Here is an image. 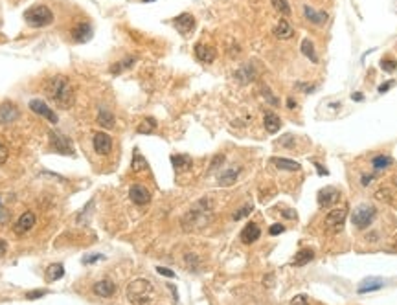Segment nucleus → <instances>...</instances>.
<instances>
[{
  "label": "nucleus",
  "instance_id": "27",
  "mask_svg": "<svg viewBox=\"0 0 397 305\" xmlns=\"http://www.w3.org/2000/svg\"><path fill=\"white\" fill-rule=\"evenodd\" d=\"M236 77L241 81V83H250V81L256 77V72H254V68L250 64H245V66H241V68L236 72Z\"/></svg>",
  "mask_w": 397,
  "mask_h": 305
},
{
  "label": "nucleus",
  "instance_id": "4",
  "mask_svg": "<svg viewBox=\"0 0 397 305\" xmlns=\"http://www.w3.org/2000/svg\"><path fill=\"white\" fill-rule=\"evenodd\" d=\"M151 294H153V285L147 279H134L127 287V298L134 305L147 303L151 300Z\"/></svg>",
  "mask_w": 397,
  "mask_h": 305
},
{
  "label": "nucleus",
  "instance_id": "37",
  "mask_svg": "<svg viewBox=\"0 0 397 305\" xmlns=\"http://www.w3.org/2000/svg\"><path fill=\"white\" fill-rule=\"evenodd\" d=\"M250 212H252V206H250V204H248V206H243L241 210H237L236 214H234V221H239V219H243V217H247Z\"/></svg>",
  "mask_w": 397,
  "mask_h": 305
},
{
  "label": "nucleus",
  "instance_id": "9",
  "mask_svg": "<svg viewBox=\"0 0 397 305\" xmlns=\"http://www.w3.org/2000/svg\"><path fill=\"white\" fill-rule=\"evenodd\" d=\"M338 197H340V193H338L337 187H324V189L318 191V206L320 208H331L333 204L338 200Z\"/></svg>",
  "mask_w": 397,
  "mask_h": 305
},
{
  "label": "nucleus",
  "instance_id": "30",
  "mask_svg": "<svg viewBox=\"0 0 397 305\" xmlns=\"http://www.w3.org/2000/svg\"><path fill=\"white\" fill-rule=\"evenodd\" d=\"M300 48H302V54L306 55L307 59H311L313 63H318V57H317V54H315V46H313L311 39H304Z\"/></svg>",
  "mask_w": 397,
  "mask_h": 305
},
{
  "label": "nucleus",
  "instance_id": "25",
  "mask_svg": "<svg viewBox=\"0 0 397 305\" xmlns=\"http://www.w3.org/2000/svg\"><path fill=\"white\" fill-rule=\"evenodd\" d=\"M114 114L107 109H100V114H97V123L105 129H113L114 127Z\"/></svg>",
  "mask_w": 397,
  "mask_h": 305
},
{
  "label": "nucleus",
  "instance_id": "36",
  "mask_svg": "<svg viewBox=\"0 0 397 305\" xmlns=\"http://www.w3.org/2000/svg\"><path fill=\"white\" fill-rule=\"evenodd\" d=\"M381 68L384 70V72H395V68H397V61L393 59V57H382V61H381Z\"/></svg>",
  "mask_w": 397,
  "mask_h": 305
},
{
  "label": "nucleus",
  "instance_id": "24",
  "mask_svg": "<svg viewBox=\"0 0 397 305\" xmlns=\"http://www.w3.org/2000/svg\"><path fill=\"white\" fill-rule=\"evenodd\" d=\"M263 123H265V129H267V133H270V134H276L279 131V127H281V120H279L274 113H267V114H265Z\"/></svg>",
  "mask_w": 397,
  "mask_h": 305
},
{
  "label": "nucleus",
  "instance_id": "21",
  "mask_svg": "<svg viewBox=\"0 0 397 305\" xmlns=\"http://www.w3.org/2000/svg\"><path fill=\"white\" fill-rule=\"evenodd\" d=\"M274 35H276L278 39L287 41V39H290L292 35H294V30H292V26L289 24V21L281 19V21L278 22V26L274 28Z\"/></svg>",
  "mask_w": 397,
  "mask_h": 305
},
{
  "label": "nucleus",
  "instance_id": "45",
  "mask_svg": "<svg viewBox=\"0 0 397 305\" xmlns=\"http://www.w3.org/2000/svg\"><path fill=\"white\" fill-rule=\"evenodd\" d=\"M223 160H225V156H223V155L215 156L214 162H212V166H210V167H212V169H217V167H219V164H221V162H223Z\"/></svg>",
  "mask_w": 397,
  "mask_h": 305
},
{
  "label": "nucleus",
  "instance_id": "32",
  "mask_svg": "<svg viewBox=\"0 0 397 305\" xmlns=\"http://www.w3.org/2000/svg\"><path fill=\"white\" fill-rule=\"evenodd\" d=\"M155 129H156V120L155 118H145L144 122L138 125L136 131H138L140 134H149V133H153Z\"/></svg>",
  "mask_w": 397,
  "mask_h": 305
},
{
  "label": "nucleus",
  "instance_id": "41",
  "mask_svg": "<svg viewBox=\"0 0 397 305\" xmlns=\"http://www.w3.org/2000/svg\"><path fill=\"white\" fill-rule=\"evenodd\" d=\"M100 259H103V256H102V254H92V256L85 257V259H83V263H85V265H92V263L100 261Z\"/></svg>",
  "mask_w": 397,
  "mask_h": 305
},
{
  "label": "nucleus",
  "instance_id": "33",
  "mask_svg": "<svg viewBox=\"0 0 397 305\" xmlns=\"http://www.w3.org/2000/svg\"><path fill=\"white\" fill-rule=\"evenodd\" d=\"M134 61H136L134 57H129V59L120 61V63H116L114 66H111V74H122L124 70H127V68H131V66H133Z\"/></svg>",
  "mask_w": 397,
  "mask_h": 305
},
{
  "label": "nucleus",
  "instance_id": "6",
  "mask_svg": "<svg viewBox=\"0 0 397 305\" xmlns=\"http://www.w3.org/2000/svg\"><path fill=\"white\" fill-rule=\"evenodd\" d=\"M50 144H52V149L59 155H72L74 153V145H72L70 138H66L65 134L57 133V131H50Z\"/></svg>",
  "mask_w": 397,
  "mask_h": 305
},
{
  "label": "nucleus",
  "instance_id": "1",
  "mask_svg": "<svg viewBox=\"0 0 397 305\" xmlns=\"http://www.w3.org/2000/svg\"><path fill=\"white\" fill-rule=\"evenodd\" d=\"M44 90H46V96L52 103H54L55 107L59 109H70L74 105V88L70 85L68 77L65 75H54V77H50L46 81V86H44Z\"/></svg>",
  "mask_w": 397,
  "mask_h": 305
},
{
  "label": "nucleus",
  "instance_id": "26",
  "mask_svg": "<svg viewBox=\"0 0 397 305\" xmlns=\"http://www.w3.org/2000/svg\"><path fill=\"white\" fill-rule=\"evenodd\" d=\"M171 164L177 171H184V169H188V167L191 166V158H189L188 155H173Z\"/></svg>",
  "mask_w": 397,
  "mask_h": 305
},
{
  "label": "nucleus",
  "instance_id": "18",
  "mask_svg": "<svg viewBox=\"0 0 397 305\" xmlns=\"http://www.w3.org/2000/svg\"><path fill=\"white\" fill-rule=\"evenodd\" d=\"M304 15L309 22H313L315 26H322L324 22L328 21V13L326 11H317L313 10L311 6H304Z\"/></svg>",
  "mask_w": 397,
  "mask_h": 305
},
{
  "label": "nucleus",
  "instance_id": "43",
  "mask_svg": "<svg viewBox=\"0 0 397 305\" xmlns=\"http://www.w3.org/2000/svg\"><path fill=\"white\" fill-rule=\"evenodd\" d=\"M285 230V226H281V225H272L270 226V236H279V234H281V232Z\"/></svg>",
  "mask_w": 397,
  "mask_h": 305
},
{
  "label": "nucleus",
  "instance_id": "42",
  "mask_svg": "<svg viewBox=\"0 0 397 305\" xmlns=\"http://www.w3.org/2000/svg\"><path fill=\"white\" fill-rule=\"evenodd\" d=\"M156 270H158V274H162V276L175 278V272H173V270H169V268H166V267H156Z\"/></svg>",
  "mask_w": 397,
  "mask_h": 305
},
{
  "label": "nucleus",
  "instance_id": "35",
  "mask_svg": "<svg viewBox=\"0 0 397 305\" xmlns=\"http://www.w3.org/2000/svg\"><path fill=\"white\" fill-rule=\"evenodd\" d=\"M270 2H272V6L281 13V15H290L289 0H270Z\"/></svg>",
  "mask_w": 397,
  "mask_h": 305
},
{
  "label": "nucleus",
  "instance_id": "2",
  "mask_svg": "<svg viewBox=\"0 0 397 305\" xmlns=\"http://www.w3.org/2000/svg\"><path fill=\"white\" fill-rule=\"evenodd\" d=\"M212 217V204L210 200H201L189 210V214L184 219V228H203Z\"/></svg>",
  "mask_w": 397,
  "mask_h": 305
},
{
  "label": "nucleus",
  "instance_id": "13",
  "mask_svg": "<svg viewBox=\"0 0 397 305\" xmlns=\"http://www.w3.org/2000/svg\"><path fill=\"white\" fill-rule=\"evenodd\" d=\"M70 35H72V39H74L75 43H86L92 37V26L88 22H79L77 26H74Z\"/></svg>",
  "mask_w": 397,
  "mask_h": 305
},
{
  "label": "nucleus",
  "instance_id": "22",
  "mask_svg": "<svg viewBox=\"0 0 397 305\" xmlns=\"http://www.w3.org/2000/svg\"><path fill=\"white\" fill-rule=\"evenodd\" d=\"M270 164L276 166L278 169H283V171H298L300 169V164L294 160H289V158H278V156H274V158H270Z\"/></svg>",
  "mask_w": 397,
  "mask_h": 305
},
{
  "label": "nucleus",
  "instance_id": "34",
  "mask_svg": "<svg viewBox=\"0 0 397 305\" xmlns=\"http://www.w3.org/2000/svg\"><path fill=\"white\" fill-rule=\"evenodd\" d=\"M145 167H147V162L142 155H140V151H134V156H133V171H144Z\"/></svg>",
  "mask_w": 397,
  "mask_h": 305
},
{
  "label": "nucleus",
  "instance_id": "29",
  "mask_svg": "<svg viewBox=\"0 0 397 305\" xmlns=\"http://www.w3.org/2000/svg\"><path fill=\"white\" fill-rule=\"evenodd\" d=\"M313 256H315V254H313L311 248H302L294 257V265L296 267H304V265H307V263L311 261Z\"/></svg>",
  "mask_w": 397,
  "mask_h": 305
},
{
  "label": "nucleus",
  "instance_id": "23",
  "mask_svg": "<svg viewBox=\"0 0 397 305\" xmlns=\"http://www.w3.org/2000/svg\"><path fill=\"white\" fill-rule=\"evenodd\" d=\"M239 167H228V169H225V171L219 175V186H232V184L237 180V175H239Z\"/></svg>",
  "mask_w": 397,
  "mask_h": 305
},
{
  "label": "nucleus",
  "instance_id": "14",
  "mask_svg": "<svg viewBox=\"0 0 397 305\" xmlns=\"http://www.w3.org/2000/svg\"><path fill=\"white\" fill-rule=\"evenodd\" d=\"M382 287H384V279L371 276V278H366L360 281L359 287H357V292L359 294H366V292H373V290H379Z\"/></svg>",
  "mask_w": 397,
  "mask_h": 305
},
{
  "label": "nucleus",
  "instance_id": "39",
  "mask_svg": "<svg viewBox=\"0 0 397 305\" xmlns=\"http://www.w3.org/2000/svg\"><path fill=\"white\" fill-rule=\"evenodd\" d=\"M46 294H48V290H32V292H26V300H39Z\"/></svg>",
  "mask_w": 397,
  "mask_h": 305
},
{
  "label": "nucleus",
  "instance_id": "7",
  "mask_svg": "<svg viewBox=\"0 0 397 305\" xmlns=\"http://www.w3.org/2000/svg\"><path fill=\"white\" fill-rule=\"evenodd\" d=\"M346 215H348V208H335L331 210L328 214V217H326V226L328 228H331L333 232H338L340 228H342L344 221H346Z\"/></svg>",
  "mask_w": 397,
  "mask_h": 305
},
{
  "label": "nucleus",
  "instance_id": "12",
  "mask_svg": "<svg viewBox=\"0 0 397 305\" xmlns=\"http://www.w3.org/2000/svg\"><path fill=\"white\" fill-rule=\"evenodd\" d=\"M33 226H35V214L33 212H26V214H22L19 217L13 230H15L17 236H24V234H28V232L32 230Z\"/></svg>",
  "mask_w": 397,
  "mask_h": 305
},
{
  "label": "nucleus",
  "instance_id": "11",
  "mask_svg": "<svg viewBox=\"0 0 397 305\" xmlns=\"http://www.w3.org/2000/svg\"><path fill=\"white\" fill-rule=\"evenodd\" d=\"M30 109H32L35 114L46 118L50 123H57V114H55L54 111H52V109L43 101V99H32V101H30Z\"/></svg>",
  "mask_w": 397,
  "mask_h": 305
},
{
  "label": "nucleus",
  "instance_id": "51",
  "mask_svg": "<svg viewBox=\"0 0 397 305\" xmlns=\"http://www.w3.org/2000/svg\"><path fill=\"white\" fill-rule=\"evenodd\" d=\"M142 2H155V0H142Z\"/></svg>",
  "mask_w": 397,
  "mask_h": 305
},
{
  "label": "nucleus",
  "instance_id": "5",
  "mask_svg": "<svg viewBox=\"0 0 397 305\" xmlns=\"http://www.w3.org/2000/svg\"><path fill=\"white\" fill-rule=\"evenodd\" d=\"M375 214L377 210L370 204H362L359 208L355 210L353 215H351V221H353V225L359 228V230H364L368 226L371 225V221L375 219Z\"/></svg>",
  "mask_w": 397,
  "mask_h": 305
},
{
  "label": "nucleus",
  "instance_id": "31",
  "mask_svg": "<svg viewBox=\"0 0 397 305\" xmlns=\"http://www.w3.org/2000/svg\"><path fill=\"white\" fill-rule=\"evenodd\" d=\"M371 166L375 167L377 171H382V169H386V167L392 166V158H390V156H384V155H379L371 160Z\"/></svg>",
  "mask_w": 397,
  "mask_h": 305
},
{
  "label": "nucleus",
  "instance_id": "20",
  "mask_svg": "<svg viewBox=\"0 0 397 305\" xmlns=\"http://www.w3.org/2000/svg\"><path fill=\"white\" fill-rule=\"evenodd\" d=\"M195 55L201 63H214L215 61V50L212 46H206V44H197L195 46Z\"/></svg>",
  "mask_w": 397,
  "mask_h": 305
},
{
  "label": "nucleus",
  "instance_id": "44",
  "mask_svg": "<svg viewBox=\"0 0 397 305\" xmlns=\"http://www.w3.org/2000/svg\"><path fill=\"white\" fill-rule=\"evenodd\" d=\"M6 160H8V147H6V145L0 142V164H2V162H6Z\"/></svg>",
  "mask_w": 397,
  "mask_h": 305
},
{
  "label": "nucleus",
  "instance_id": "48",
  "mask_svg": "<svg viewBox=\"0 0 397 305\" xmlns=\"http://www.w3.org/2000/svg\"><path fill=\"white\" fill-rule=\"evenodd\" d=\"M351 99H353V101H362L364 97H362V94H360V92H355L353 96H351Z\"/></svg>",
  "mask_w": 397,
  "mask_h": 305
},
{
  "label": "nucleus",
  "instance_id": "8",
  "mask_svg": "<svg viewBox=\"0 0 397 305\" xmlns=\"http://www.w3.org/2000/svg\"><path fill=\"white\" fill-rule=\"evenodd\" d=\"M92 144H94V151H96L97 155H109L111 151H113V138L109 136L107 133H97L94 134V140H92Z\"/></svg>",
  "mask_w": 397,
  "mask_h": 305
},
{
  "label": "nucleus",
  "instance_id": "3",
  "mask_svg": "<svg viewBox=\"0 0 397 305\" xmlns=\"http://www.w3.org/2000/svg\"><path fill=\"white\" fill-rule=\"evenodd\" d=\"M24 21H26L28 26L32 28H44L54 22V13L50 11L48 6L35 4L24 11Z\"/></svg>",
  "mask_w": 397,
  "mask_h": 305
},
{
  "label": "nucleus",
  "instance_id": "49",
  "mask_svg": "<svg viewBox=\"0 0 397 305\" xmlns=\"http://www.w3.org/2000/svg\"><path fill=\"white\" fill-rule=\"evenodd\" d=\"M283 215H285V217H289V219H294V217H296L294 214H290V210H285Z\"/></svg>",
  "mask_w": 397,
  "mask_h": 305
},
{
  "label": "nucleus",
  "instance_id": "19",
  "mask_svg": "<svg viewBox=\"0 0 397 305\" xmlns=\"http://www.w3.org/2000/svg\"><path fill=\"white\" fill-rule=\"evenodd\" d=\"M116 292V285L111 281V279H102L94 285V294L102 296V298H111V296Z\"/></svg>",
  "mask_w": 397,
  "mask_h": 305
},
{
  "label": "nucleus",
  "instance_id": "47",
  "mask_svg": "<svg viewBox=\"0 0 397 305\" xmlns=\"http://www.w3.org/2000/svg\"><path fill=\"white\" fill-rule=\"evenodd\" d=\"M390 86H392V81H388V83H384V85L379 86V92H381V94H382V92H386L388 88H390Z\"/></svg>",
  "mask_w": 397,
  "mask_h": 305
},
{
  "label": "nucleus",
  "instance_id": "38",
  "mask_svg": "<svg viewBox=\"0 0 397 305\" xmlns=\"http://www.w3.org/2000/svg\"><path fill=\"white\" fill-rule=\"evenodd\" d=\"M8 221H10V214H8V210L4 208V204H2V195H0V225H8Z\"/></svg>",
  "mask_w": 397,
  "mask_h": 305
},
{
  "label": "nucleus",
  "instance_id": "46",
  "mask_svg": "<svg viewBox=\"0 0 397 305\" xmlns=\"http://www.w3.org/2000/svg\"><path fill=\"white\" fill-rule=\"evenodd\" d=\"M6 250H8V243L0 237V257H4L6 256Z\"/></svg>",
  "mask_w": 397,
  "mask_h": 305
},
{
  "label": "nucleus",
  "instance_id": "15",
  "mask_svg": "<svg viewBox=\"0 0 397 305\" xmlns=\"http://www.w3.org/2000/svg\"><path fill=\"white\" fill-rule=\"evenodd\" d=\"M19 109L13 105V103H4L0 105V125H8V123H13L15 120H19Z\"/></svg>",
  "mask_w": 397,
  "mask_h": 305
},
{
  "label": "nucleus",
  "instance_id": "40",
  "mask_svg": "<svg viewBox=\"0 0 397 305\" xmlns=\"http://www.w3.org/2000/svg\"><path fill=\"white\" fill-rule=\"evenodd\" d=\"M290 305H309L307 303V298L304 294H298V296H294L292 300H290Z\"/></svg>",
  "mask_w": 397,
  "mask_h": 305
},
{
  "label": "nucleus",
  "instance_id": "10",
  "mask_svg": "<svg viewBox=\"0 0 397 305\" xmlns=\"http://www.w3.org/2000/svg\"><path fill=\"white\" fill-rule=\"evenodd\" d=\"M173 26L177 28L178 33H182V35H188V33L193 32L195 28V17L189 15V13H182V15H178L173 19Z\"/></svg>",
  "mask_w": 397,
  "mask_h": 305
},
{
  "label": "nucleus",
  "instance_id": "50",
  "mask_svg": "<svg viewBox=\"0 0 397 305\" xmlns=\"http://www.w3.org/2000/svg\"><path fill=\"white\" fill-rule=\"evenodd\" d=\"M287 105H289V109H292V107H294V99H289V101H287Z\"/></svg>",
  "mask_w": 397,
  "mask_h": 305
},
{
  "label": "nucleus",
  "instance_id": "28",
  "mask_svg": "<svg viewBox=\"0 0 397 305\" xmlns=\"http://www.w3.org/2000/svg\"><path fill=\"white\" fill-rule=\"evenodd\" d=\"M63 276H65V267H63L61 263H54V265H50L48 270H46V279H48V281L61 279Z\"/></svg>",
  "mask_w": 397,
  "mask_h": 305
},
{
  "label": "nucleus",
  "instance_id": "17",
  "mask_svg": "<svg viewBox=\"0 0 397 305\" xmlns=\"http://www.w3.org/2000/svg\"><path fill=\"white\" fill-rule=\"evenodd\" d=\"M259 236H261V230H259L258 225H254V223H248L241 232V241L245 245H252L254 241H258Z\"/></svg>",
  "mask_w": 397,
  "mask_h": 305
},
{
  "label": "nucleus",
  "instance_id": "16",
  "mask_svg": "<svg viewBox=\"0 0 397 305\" xmlns=\"http://www.w3.org/2000/svg\"><path fill=\"white\" fill-rule=\"evenodd\" d=\"M129 197H131V200H133L134 204H138V206H144V204H147L151 200V193L147 191V189H145L144 186L136 184V186L131 187Z\"/></svg>",
  "mask_w": 397,
  "mask_h": 305
}]
</instances>
